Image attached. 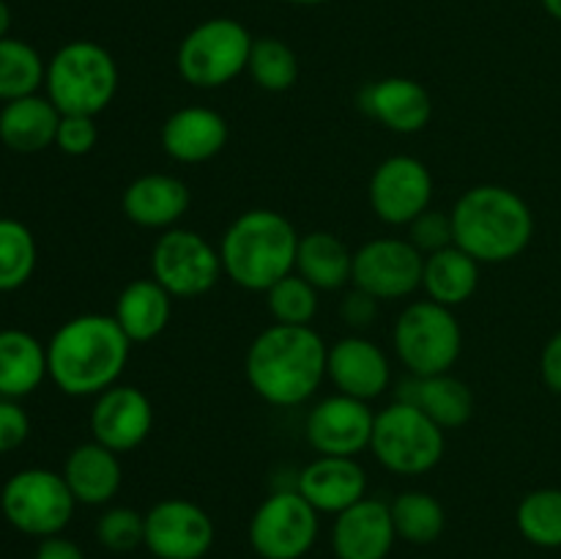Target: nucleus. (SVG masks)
Instances as JSON below:
<instances>
[{
	"label": "nucleus",
	"mask_w": 561,
	"mask_h": 559,
	"mask_svg": "<svg viewBox=\"0 0 561 559\" xmlns=\"http://www.w3.org/2000/svg\"><path fill=\"white\" fill-rule=\"evenodd\" d=\"M288 3H296V5H321V3H327V0H288Z\"/></svg>",
	"instance_id": "obj_45"
},
{
	"label": "nucleus",
	"mask_w": 561,
	"mask_h": 559,
	"mask_svg": "<svg viewBox=\"0 0 561 559\" xmlns=\"http://www.w3.org/2000/svg\"><path fill=\"white\" fill-rule=\"evenodd\" d=\"M47 99L60 115H93L110 107L118 91V64L107 47L88 38L64 44L49 58L44 77Z\"/></svg>",
	"instance_id": "obj_5"
},
{
	"label": "nucleus",
	"mask_w": 561,
	"mask_h": 559,
	"mask_svg": "<svg viewBox=\"0 0 561 559\" xmlns=\"http://www.w3.org/2000/svg\"><path fill=\"white\" fill-rule=\"evenodd\" d=\"M294 488L318 513L340 515L367 497V475L356 458L318 455L299 471Z\"/></svg>",
	"instance_id": "obj_20"
},
{
	"label": "nucleus",
	"mask_w": 561,
	"mask_h": 559,
	"mask_svg": "<svg viewBox=\"0 0 561 559\" xmlns=\"http://www.w3.org/2000/svg\"><path fill=\"white\" fill-rule=\"evenodd\" d=\"M217 540L211 515L192 499H159L146 513V543L157 559H203Z\"/></svg>",
	"instance_id": "obj_14"
},
{
	"label": "nucleus",
	"mask_w": 561,
	"mask_h": 559,
	"mask_svg": "<svg viewBox=\"0 0 561 559\" xmlns=\"http://www.w3.org/2000/svg\"><path fill=\"white\" fill-rule=\"evenodd\" d=\"M373 425H376V411L367 400L334 392L307 411L305 436L318 455L356 458L370 447Z\"/></svg>",
	"instance_id": "obj_15"
},
{
	"label": "nucleus",
	"mask_w": 561,
	"mask_h": 559,
	"mask_svg": "<svg viewBox=\"0 0 561 559\" xmlns=\"http://www.w3.org/2000/svg\"><path fill=\"white\" fill-rule=\"evenodd\" d=\"M60 110L47 96H22L0 110V142L16 153H38L55 146Z\"/></svg>",
	"instance_id": "obj_25"
},
{
	"label": "nucleus",
	"mask_w": 561,
	"mask_h": 559,
	"mask_svg": "<svg viewBox=\"0 0 561 559\" xmlns=\"http://www.w3.org/2000/svg\"><path fill=\"white\" fill-rule=\"evenodd\" d=\"M389 510H392L398 540L411 543V546H431L447 526V513H444L442 502L427 491L398 493Z\"/></svg>",
	"instance_id": "obj_30"
},
{
	"label": "nucleus",
	"mask_w": 561,
	"mask_h": 559,
	"mask_svg": "<svg viewBox=\"0 0 561 559\" xmlns=\"http://www.w3.org/2000/svg\"><path fill=\"white\" fill-rule=\"evenodd\" d=\"M370 449L383 469L416 477L442 464L447 438L444 427H438L425 411L398 398L387 409L376 411Z\"/></svg>",
	"instance_id": "obj_6"
},
{
	"label": "nucleus",
	"mask_w": 561,
	"mask_h": 559,
	"mask_svg": "<svg viewBox=\"0 0 561 559\" xmlns=\"http://www.w3.org/2000/svg\"><path fill=\"white\" fill-rule=\"evenodd\" d=\"M31 436V420L16 400L0 398V453L22 447Z\"/></svg>",
	"instance_id": "obj_39"
},
{
	"label": "nucleus",
	"mask_w": 561,
	"mask_h": 559,
	"mask_svg": "<svg viewBox=\"0 0 561 559\" xmlns=\"http://www.w3.org/2000/svg\"><path fill=\"white\" fill-rule=\"evenodd\" d=\"M255 38L233 16H211L192 27L179 44L175 66L186 85L222 88L244 75L250 64V49Z\"/></svg>",
	"instance_id": "obj_7"
},
{
	"label": "nucleus",
	"mask_w": 561,
	"mask_h": 559,
	"mask_svg": "<svg viewBox=\"0 0 561 559\" xmlns=\"http://www.w3.org/2000/svg\"><path fill=\"white\" fill-rule=\"evenodd\" d=\"M38 250L31 228L20 219L0 217V290H16L36 272Z\"/></svg>",
	"instance_id": "obj_34"
},
{
	"label": "nucleus",
	"mask_w": 561,
	"mask_h": 559,
	"mask_svg": "<svg viewBox=\"0 0 561 559\" xmlns=\"http://www.w3.org/2000/svg\"><path fill=\"white\" fill-rule=\"evenodd\" d=\"M47 376V345L25 329H0V398H25Z\"/></svg>",
	"instance_id": "obj_27"
},
{
	"label": "nucleus",
	"mask_w": 561,
	"mask_h": 559,
	"mask_svg": "<svg viewBox=\"0 0 561 559\" xmlns=\"http://www.w3.org/2000/svg\"><path fill=\"white\" fill-rule=\"evenodd\" d=\"M340 316L354 329L370 327L378 316V299H373L365 290L351 288V294H345V299L340 301Z\"/></svg>",
	"instance_id": "obj_40"
},
{
	"label": "nucleus",
	"mask_w": 561,
	"mask_h": 559,
	"mask_svg": "<svg viewBox=\"0 0 561 559\" xmlns=\"http://www.w3.org/2000/svg\"><path fill=\"white\" fill-rule=\"evenodd\" d=\"M77 499L71 497L64 475L53 469H22L9 477L0 493V510L5 521L22 535L44 537L60 535L75 515Z\"/></svg>",
	"instance_id": "obj_9"
},
{
	"label": "nucleus",
	"mask_w": 561,
	"mask_h": 559,
	"mask_svg": "<svg viewBox=\"0 0 561 559\" xmlns=\"http://www.w3.org/2000/svg\"><path fill=\"white\" fill-rule=\"evenodd\" d=\"M99 129L93 115H60L55 146L69 157H85L96 148Z\"/></svg>",
	"instance_id": "obj_38"
},
{
	"label": "nucleus",
	"mask_w": 561,
	"mask_h": 559,
	"mask_svg": "<svg viewBox=\"0 0 561 559\" xmlns=\"http://www.w3.org/2000/svg\"><path fill=\"white\" fill-rule=\"evenodd\" d=\"M398 398L425 411L444 431L463 427L474 414V392L469 389V384L455 378L453 373L411 376L409 381L400 384Z\"/></svg>",
	"instance_id": "obj_24"
},
{
	"label": "nucleus",
	"mask_w": 561,
	"mask_h": 559,
	"mask_svg": "<svg viewBox=\"0 0 561 559\" xmlns=\"http://www.w3.org/2000/svg\"><path fill=\"white\" fill-rule=\"evenodd\" d=\"M247 75L257 88L268 93L290 91L299 80V58L283 38L263 36L252 42Z\"/></svg>",
	"instance_id": "obj_33"
},
{
	"label": "nucleus",
	"mask_w": 561,
	"mask_h": 559,
	"mask_svg": "<svg viewBox=\"0 0 561 559\" xmlns=\"http://www.w3.org/2000/svg\"><path fill=\"white\" fill-rule=\"evenodd\" d=\"M33 559H85V551L75 540H69V537L53 535L38 543Z\"/></svg>",
	"instance_id": "obj_42"
},
{
	"label": "nucleus",
	"mask_w": 561,
	"mask_h": 559,
	"mask_svg": "<svg viewBox=\"0 0 561 559\" xmlns=\"http://www.w3.org/2000/svg\"><path fill=\"white\" fill-rule=\"evenodd\" d=\"M540 373L546 387L551 389V392L561 395V329L551 340H548L546 349H542Z\"/></svg>",
	"instance_id": "obj_41"
},
{
	"label": "nucleus",
	"mask_w": 561,
	"mask_h": 559,
	"mask_svg": "<svg viewBox=\"0 0 561 559\" xmlns=\"http://www.w3.org/2000/svg\"><path fill=\"white\" fill-rule=\"evenodd\" d=\"M422 269H425V255L409 239L381 236L365 241L354 252L351 285L378 301L405 299L422 288Z\"/></svg>",
	"instance_id": "obj_12"
},
{
	"label": "nucleus",
	"mask_w": 561,
	"mask_h": 559,
	"mask_svg": "<svg viewBox=\"0 0 561 559\" xmlns=\"http://www.w3.org/2000/svg\"><path fill=\"white\" fill-rule=\"evenodd\" d=\"M266 305L274 323L307 327L318 312V288L307 283L301 274L290 272L266 290Z\"/></svg>",
	"instance_id": "obj_35"
},
{
	"label": "nucleus",
	"mask_w": 561,
	"mask_h": 559,
	"mask_svg": "<svg viewBox=\"0 0 561 559\" xmlns=\"http://www.w3.org/2000/svg\"><path fill=\"white\" fill-rule=\"evenodd\" d=\"M480 261L460 250L458 244H449L444 250L425 255L422 269V288L427 299L438 301L444 307H460L469 301L480 288Z\"/></svg>",
	"instance_id": "obj_28"
},
{
	"label": "nucleus",
	"mask_w": 561,
	"mask_h": 559,
	"mask_svg": "<svg viewBox=\"0 0 561 559\" xmlns=\"http://www.w3.org/2000/svg\"><path fill=\"white\" fill-rule=\"evenodd\" d=\"M190 186L168 173L137 175L121 195V212L148 230H170L190 212Z\"/></svg>",
	"instance_id": "obj_21"
},
{
	"label": "nucleus",
	"mask_w": 561,
	"mask_h": 559,
	"mask_svg": "<svg viewBox=\"0 0 561 559\" xmlns=\"http://www.w3.org/2000/svg\"><path fill=\"white\" fill-rule=\"evenodd\" d=\"M294 272L318 290H340L351 283L354 250H348V244L329 230H312L299 236Z\"/></svg>",
	"instance_id": "obj_29"
},
{
	"label": "nucleus",
	"mask_w": 561,
	"mask_h": 559,
	"mask_svg": "<svg viewBox=\"0 0 561 559\" xmlns=\"http://www.w3.org/2000/svg\"><path fill=\"white\" fill-rule=\"evenodd\" d=\"M131 340L113 316L82 312L55 329L47 343V373L71 398H96L118 384L129 362Z\"/></svg>",
	"instance_id": "obj_1"
},
{
	"label": "nucleus",
	"mask_w": 561,
	"mask_h": 559,
	"mask_svg": "<svg viewBox=\"0 0 561 559\" xmlns=\"http://www.w3.org/2000/svg\"><path fill=\"white\" fill-rule=\"evenodd\" d=\"M327 378L334 389L359 400L381 398L392 381L387 351L365 334H348L329 345Z\"/></svg>",
	"instance_id": "obj_17"
},
{
	"label": "nucleus",
	"mask_w": 561,
	"mask_h": 559,
	"mask_svg": "<svg viewBox=\"0 0 561 559\" xmlns=\"http://www.w3.org/2000/svg\"><path fill=\"white\" fill-rule=\"evenodd\" d=\"M164 153L181 164H201L217 157L228 142V121L211 107H179L162 124Z\"/></svg>",
	"instance_id": "obj_22"
},
{
	"label": "nucleus",
	"mask_w": 561,
	"mask_h": 559,
	"mask_svg": "<svg viewBox=\"0 0 561 559\" xmlns=\"http://www.w3.org/2000/svg\"><path fill=\"white\" fill-rule=\"evenodd\" d=\"M9 27H11V9L5 0H0V38L9 36Z\"/></svg>",
	"instance_id": "obj_43"
},
{
	"label": "nucleus",
	"mask_w": 561,
	"mask_h": 559,
	"mask_svg": "<svg viewBox=\"0 0 561 559\" xmlns=\"http://www.w3.org/2000/svg\"><path fill=\"white\" fill-rule=\"evenodd\" d=\"M60 475L77 504H88V507H102L110 499H115L121 480H124L118 453L99 442L77 444L66 458Z\"/></svg>",
	"instance_id": "obj_23"
},
{
	"label": "nucleus",
	"mask_w": 561,
	"mask_h": 559,
	"mask_svg": "<svg viewBox=\"0 0 561 559\" xmlns=\"http://www.w3.org/2000/svg\"><path fill=\"white\" fill-rule=\"evenodd\" d=\"M170 316H173V296L153 277L135 280V283L126 285L118 294L113 312V318L131 343L157 340L168 329Z\"/></svg>",
	"instance_id": "obj_26"
},
{
	"label": "nucleus",
	"mask_w": 561,
	"mask_h": 559,
	"mask_svg": "<svg viewBox=\"0 0 561 559\" xmlns=\"http://www.w3.org/2000/svg\"><path fill=\"white\" fill-rule=\"evenodd\" d=\"M540 3H542V9L553 16V20L561 22V0H540Z\"/></svg>",
	"instance_id": "obj_44"
},
{
	"label": "nucleus",
	"mask_w": 561,
	"mask_h": 559,
	"mask_svg": "<svg viewBox=\"0 0 561 559\" xmlns=\"http://www.w3.org/2000/svg\"><path fill=\"white\" fill-rule=\"evenodd\" d=\"M222 274L219 250L195 230H162L151 250V277L173 299H192V296L208 294Z\"/></svg>",
	"instance_id": "obj_11"
},
{
	"label": "nucleus",
	"mask_w": 561,
	"mask_h": 559,
	"mask_svg": "<svg viewBox=\"0 0 561 559\" xmlns=\"http://www.w3.org/2000/svg\"><path fill=\"white\" fill-rule=\"evenodd\" d=\"M518 532L537 548H561V488H535L515 510Z\"/></svg>",
	"instance_id": "obj_32"
},
{
	"label": "nucleus",
	"mask_w": 561,
	"mask_h": 559,
	"mask_svg": "<svg viewBox=\"0 0 561 559\" xmlns=\"http://www.w3.org/2000/svg\"><path fill=\"white\" fill-rule=\"evenodd\" d=\"M318 510L296 488H283L263 499L250 518L252 551L261 559H301L318 540Z\"/></svg>",
	"instance_id": "obj_10"
},
{
	"label": "nucleus",
	"mask_w": 561,
	"mask_h": 559,
	"mask_svg": "<svg viewBox=\"0 0 561 559\" xmlns=\"http://www.w3.org/2000/svg\"><path fill=\"white\" fill-rule=\"evenodd\" d=\"M398 532L392 510L381 499H362L351 504L332 524V548L337 559H387Z\"/></svg>",
	"instance_id": "obj_19"
},
{
	"label": "nucleus",
	"mask_w": 561,
	"mask_h": 559,
	"mask_svg": "<svg viewBox=\"0 0 561 559\" xmlns=\"http://www.w3.org/2000/svg\"><path fill=\"white\" fill-rule=\"evenodd\" d=\"M47 64L38 49L22 38H0V102L33 96L44 85Z\"/></svg>",
	"instance_id": "obj_31"
},
{
	"label": "nucleus",
	"mask_w": 561,
	"mask_h": 559,
	"mask_svg": "<svg viewBox=\"0 0 561 559\" xmlns=\"http://www.w3.org/2000/svg\"><path fill=\"white\" fill-rule=\"evenodd\" d=\"M367 197L381 223L409 228L422 212L431 208L433 175L422 159L394 153L373 170Z\"/></svg>",
	"instance_id": "obj_13"
},
{
	"label": "nucleus",
	"mask_w": 561,
	"mask_h": 559,
	"mask_svg": "<svg viewBox=\"0 0 561 559\" xmlns=\"http://www.w3.org/2000/svg\"><path fill=\"white\" fill-rule=\"evenodd\" d=\"M153 427V406L142 389L131 384H113L96 395L91 409L93 442L104 444L113 453H131L140 447Z\"/></svg>",
	"instance_id": "obj_16"
},
{
	"label": "nucleus",
	"mask_w": 561,
	"mask_h": 559,
	"mask_svg": "<svg viewBox=\"0 0 561 559\" xmlns=\"http://www.w3.org/2000/svg\"><path fill=\"white\" fill-rule=\"evenodd\" d=\"M409 241L422 252V255H431V252L455 244L453 214L431 206L409 225Z\"/></svg>",
	"instance_id": "obj_37"
},
{
	"label": "nucleus",
	"mask_w": 561,
	"mask_h": 559,
	"mask_svg": "<svg viewBox=\"0 0 561 559\" xmlns=\"http://www.w3.org/2000/svg\"><path fill=\"white\" fill-rule=\"evenodd\" d=\"M359 110L398 135H416L433 118V99L411 77H383L359 91Z\"/></svg>",
	"instance_id": "obj_18"
},
{
	"label": "nucleus",
	"mask_w": 561,
	"mask_h": 559,
	"mask_svg": "<svg viewBox=\"0 0 561 559\" xmlns=\"http://www.w3.org/2000/svg\"><path fill=\"white\" fill-rule=\"evenodd\" d=\"M455 244L480 263H507L529 247L535 214L515 190L480 184L466 190L453 206Z\"/></svg>",
	"instance_id": "obj_3"
},
{
	"label": "nucleus",
	"mask_w": 561,
	"mask_h": 559,
	"mask_svg": "<svg viewBox=\"0 0 561 559\" xmlns=\"http://www.w3.org/2000/svg\"><path fill=\"white\" fill-rule=\"evenodd\" d=\"M327 343L310 323H272L247 349V381L268 406L294 409L327 381Z\"/></svg>",
	"instance_id": "obj_2"
},
{
	"label": "nucleus",
	"mask_w": 561,
	"mask_h": 559,
	"mask_svg": "<svg viewBox=\"0 0 561 559\" xmlns=\"http://www.w3.org/2000/svg\"><path fill=\"white\" fill-rule=\"evenodd\" d=\"M394 354L411 376L449 373L463 351V329L453 307L438 301H411L392 329Z\"/></svg>",
	"instance_id": "obj_8"
},
{
	"label": "nucleus",
	"mask_w": 561,
	"mask_h": 559,
	"mask_svg": "<svg viewBox=\"0 0 561 559\" xmlns=\"http://www.w3.org/2000/svg\"><path fill=\"white\" fill-rule=\"evenodd\" d=\"M99 546L113 554H129L146 543V513L131 507H107L96 521Z\"/></svg>",
	"instance_id": "obj_36"
},
{
	"label": "nucleus",
	"mask_w": 561,
	"mask_h": 559,
	"mask_svg": "<svg viewBox=\"0 0 561 559\" xmlns=\"http://www.w3.org/2000/svg\"><path fill=\"white\" fill-rule=\"evenodd\" d=\"M299 233L285 214L250 208L239 214L219 241L222 272L244 290L266 294L277 280L294 272Z\"/></svg>",
	"instance_id": "obj_4"
}]
</instances>
